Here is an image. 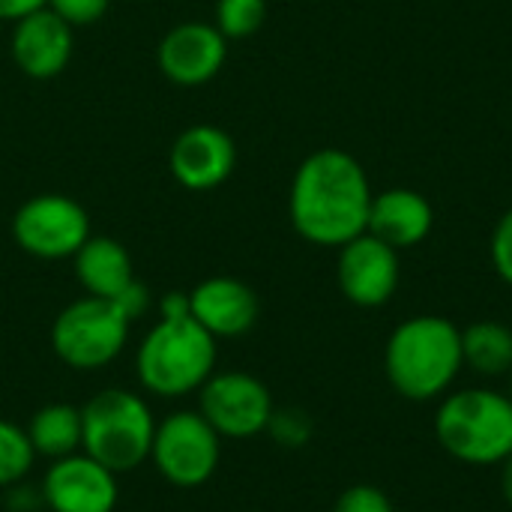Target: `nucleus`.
I'll use <instances>...</instances> for the list:
<instances>
[{"instance_id":"obj_1","label":"nucleus","mask_w":512,"mask_h":512,"mask_svg":"<svg viewBox=\"0 0 512 512\" xmlns=\"http://www.w3.org/2000/svg\"><path fill=\"white\" fill-rule=\"evenodd\" d=\"M372 183L366 168L345 150L324 147L300 162L288 192L294 231L324 249H342L369 231Z\"/></svg>"},{"instance_id":"obj_2","label":"nucleus","mask_w":512,"mask_h":512,"mask_svg":"<svg viewBox=\"0 0 512 512\" xmlns=\"http://www.w3.org/2000/svg\"><path fill=\"white\" fill-rule=\"evenodd\" d=\"M462 366V330L441 315L402 321L384 348L387 381L408 402H435L447 396Z\"/></svg>"},{"instance_id":"obj_3","label":"nucleus","mask_w":512,"mask_h":512,"mask_svg":"<svg viewBox=\"0 0 512 512\" xmlns=\"http://www.w3.org/2000/svg\"><path fill=\"white\" fill-rule=\"evenodd\" d=\"M216 372V339L189 318H159L135 351V378L156 399H186Z\"/></svg>"},{"instance_id":"obj_4","label":"nucleus","mask_w":512,"mask_h":512,"mask_svg":"<svg viewBox=\"0 0 512 512\" xmlns=\"http://www.w3.org/2000/svg\"><path fill=\"white\" fill-rule=\"evenodd\" d=\"M438 444L465 465H501L512 453V399L489 387L447 393L435 411Z\"/></svg>"},{"instance_id":"obj_5","label":"nucleus","mask_w":512,"mask_h":512,"mask_svg":"<svg viewBox=\"0 0 512 512\" xmlns=\"http://www.w3.org/2000/svg\"><path fill=\"white\" fill-rule=\"evenodd\" d=\"M156 417L144 396L120 387L99 390L81 405V453L108 471L132 474L150 462Z\"/></svg>"},{"instance_id":"obj_6","label":"nucleus","mask_w":512,"mask_h":512,"mask_svg":"<svg viewBox=\"0 0 512 512\" xmlns=\"http://www.w3.org/2000/svg\"><path fill=\"white\" fill-rule=\"evenodd\" d=\"M132 321L111 303L99 297H81L60 309L51 324L54 357L75 372H96L111 366L126 342Z\"/></svg>"},{"instance_id":"obj_7","label":"nucleus","mask_w":512,"mask_h":512,"mask_svg":"<svg viewBox=\"0 0 512 512\" xmlns=\"http://www.w3.org/2000/svg\"><path fill=\"white\" fill-rule=\"evenodd\" d=\"M150 462L165 483L177 489H198L213 480L222 462V438L198 414V408L171 411L156 420Z\"/></svg>"},{"instance_id":"obj_8","label":"nucleus","mask_w":512,"mask_h":512,"mask_svg":"<svg viewBox=\"0 0 512 512\" xmlns=\"http://www.w3.org/2000/svg\"><path fill=\"white\" fill-rule=\"evenodd\" d=\"M90 237L87 210L60 192L27 198L12 216V240L21 252L39 261H66Z\"/></svg>"},{"instance_id":"obj_9","label":"nucleus","mask_w":512,"mask_h":512,"mask_svg":"<svg viewBox=\"0 0 512 512\" xmlns=\"http://www.w3.org/2000/svg\"><path fill=\"white\" fill-rule=\"evenodd\" d=\"M276 405L267 384L249 372H213L198 390V414L225 441H249L264 435Z\"/></svg>"},{"instance_id":"obj_10","label":"nucleus","mask_w":512,"mask_h":512,"mask_svg":"<svg viewBox=\"0 0 512 512\" xmlns=\"http://www.w3.org/2000/svg\"><path fill=\"white\" fill-rule=\"evenodd\" d=\"M39 489L48 512H114L120 504L117 474L87 453L51 462Z\"/></svg>"},{"instance_id":"obj_11","label":"nucleus","mask_w":512,"mask_h":512,"mask_svg":"<svg viewBox=\"0 0 512 512\" xmlns=\"http://www.w3.org/2000/svg\"><path fill=\"white\" fill-rule=\"evenodd\" d=\"M336 282L345 300L360 309H378L390 303L399 288V249L369 231L354 237L339 249Z\"/></svg>"},{"instance_id":"obj_12","label":"nucleus","mask_w":512,"mask_h":512,"mask_svg":"<svg viewBox=\"0 0 512 512\" xmlns=\"http://www.w3.org/2000/svg\"><path fill=\"white\" fill-rule=\"evenodd\" d=\"M225 57L228 39L207 21H183L171 27L156 48L159 72L180 87H201L213 81L222 72Z\"/></svg>"},{"instance_id":"obj_13","label":"nucleus","mask_w":512,"mask_h":512,"mask_svg":"<svg viewBox=\"0 0 512 512\" xmlns=\"http://www.w3.org/2000/svg\"><path fill=\"white\" fill-rule=\"evenodd\" d=\"M234 165V138L210 123H195L183 129L168 150V168L174 180L189 192H210L222 186L234 174Z\"/></svg>"},{"instance_id":"obj_14","label":"nucleus","mask_w":512,"mask_h":512,"mask_svg":"<svg viewBox=\"0 0 512 512\" xmlns=\"http://www.w3.org/2000/svg\"><path fill=\"white\" fill-rule=\"evenodd\" d=\"M72 48H75L72 27L60 15H54L48 6L12 24L9 51H12L15 66L27 78H36V81L57 78L72 60Z\"/></svg>"},{"instance_id":"obj_15","label":"nucleus","mask_w":512,"mask_h":512,"mask_svg":"<svg viewBox=\"0 0 512 512\" xmlns=\"http://www.w3.org/2000/svg\"><path fill=\"white\" fill-rule=\"evenodd\" d=\"M192 318L219 342L246 336L258 324V294L234 276H210L189 291Z\"/></svg>"},{"instance_id":"obj_16","label":"nucleus","mask_w":512,"mask_h":512,"mask_svg":"<svg viewBox=\"0 0 512 512\" xmlns=\"http://www.w3.org/2000/svg\"><path fill=\"white\" fill-rule=\"evenodd\" d=\"M435 225L432 204L414 192V189H387L372 198L369 210V234L390 243L393 249H411L420 246Z\"/></svg>"},{"instance_id":"obj_17","label":"nucleus","mask_w":512,"mask_h":512,"mask_svg":"<svg viewBox=\"0 0 512 512\" xmlns=\"http://www.w3.org/2000/svg\"><path fill=\"white\" fill-rule=\"evenodd\" d=\"M72 267L84 294L99 300H114L135 282V267L126 246L105 234H90L72 255Z\"/></svg>"},{"instance_id":"obj_18","label":"nucleus","mask_w":512,"mask_h":512,"mask_svg":"<svg viewBox=\"0 0 512 512\" xmlns=\"http://www.w3.org/2000/svg\"><path fill=\"white\" fill-rule=\"evenodd\" d=\"M24 429L36 459L57 462L72 453H81V408L69 402L42 405Z\"/></svg>"},{"instance_id":"obj_19","label":"nucleus","mask_w":512,"mask_h":512,"mask_svg":"<svg viewBox=\"0 0 512 512\" xmlns=\"http://www.w3.org/2000/svg\"><path fill=\"white\" fill-rule=\"evenodd\" d=\"M462 360L483 378L512 372V330L501 321H474L462 330Z\"/></svg>"},{"instance_id":"obj_20","label":"nucleus","mask_w":512,"mask_h":512,"mask_svg":"<svg viewBox=\"0 0 512 512\" xmlns=\"http://www.w3.org/2000/svg\"><path fill=\"white\" fill-rule=\"evenodd\" d=\"M33 465L36 453L27 438V429L0 417V492L27 480Z\"/></svg>"},{"instance_id":"obj_21","label":"nucleus","mask_w":512,"mask_h":512,"mask_svg":"<svg viewBox=\"0 0 512 512\" xmlns=\"http://www.w3.org/2000/svg\"><path fill=\"white\" fill-rule=\"evenodd\" d=\"M267 21V0H216V27L225 39H246Z\"/></svg>"},{"instance_id":"obj_22","label":"nucleus","mask_w":512,"mask_h":512,"mask_svg":"<svg viewBox=\"0 0 512 512\" xmlns=\"http://www.w3.org/2000/svg\"><path fill=\"white\" fill-rule=\"evenodd\" d=\"M267 432L273 435L276 444H282L288 450H300L312 438V420L300 408H276L273 417H270Z\"/></svg>"},{"instance_id":"obj_23","label":"nucleus","mask_w":512,"mask_h":512,"mask_svg":"<svg viewBox=\"0 0 512 512\" xmlns=\"http://www.w3.org/2000/svg\"><path fill=\"white\" fill-rule=\"evenodd\" d=\"M45 6H48L54 15H60V18L75 30V27L96 24V21L108 12L111 0H48Z\"/></svg>"},{"instance_id":"obj_24","label":"nucleus","mask_w":512,"mask_h":512,"mask_svg":"<svg viewBox=\"0 0 512 512\" xmlns=\"http://www.w3.org/2000/svg\"><path fill=\"white\" fill-rule=\"evenodd\" d=\"M333 512H396L393 501L375 486H351L339 495Z\"/></svg>"},{"instance_id":"obj_25","label":"nucleus","mask_w":512,"mask_h":512,"mask_svg":"<svg viewBox=\"0 0 512 512\" xmlns=\"http://www.w3.org/2000/svg\"><path fill=\"white\" fill-rule=\"evenodd\" d=\"M489 252H492V267H495V273L512 288V207L498 219V225H495V231H492Z\"/></svg>"},{"instance_id":"obj_26","label":"nucleus","mask_w":512,"mask_h":512,"mask_svg":"<svg viewBox=\"0 0 512 512\" xmlns=\"http://www.w3.org/2000/svg\"><path fill=\"white\" fill-rule=\"evenodd\" d=\"M6 492V510L9 512H39L45 510V501H42V489L39 486H30V483H15Z\"/></svg>"},{"instance_id":"obj_27","label":"nucleus","mask_w":512,"mask_h":512,"mask_svg":"<svg viewBox=\"0 0 512 512\" xmlns=\"http://www.w3.org/2000/svg\"><path fill=\"white\" fill-rule=\"evenodd\" d=\"M111 303H114V306H117L129 321H132V324H135V321L150 309V291H147V285H141V282L135 279V282H132L120 297H114Z\"/></svg>"},{"instance_id":"obj_28","label":"nucleus","mask_w":512,"mask_h":512,"mask_svg":"<svg viewBox=\"0 0 512 512\" xmlns=\"http://www.w3.org/2000/svg\"><path fill=\"white\" fill-rule=\"evenodd\" d=\"M48 0H0V21H18V18H24V15H30V12H36V9H42Z\"/></svg>"},{"instance_id":"obj_29","label":"nucleus","mask_w":512,"mask_h":512,"mask_svg":"<svg viewBox=\"0 0 512 512\" xmlns=\"http://www.w3.org/2000/svg\"><path fill=\"white\" fill-rule=\"evenodd\" d=\"M189 294L174 291L159 300V318H189Z\"/></svg>"},{"instance_id":"obj_30","label":"nucleus","mask_w":512,"mask_h":512,"mask_svg":"<svg viewBox=\"0 0 512 512\" xmlns=\"http://www.w3.org/2000/svg\"><path fill=\"white\" fill-rule=\"evenodd\" d=\"M504 465V474H501V492H504V498H507V504L512 507V453L501 462Z\"/></svg>"},{"instance_id":"obj_31","label":"nucleus","mask_w":512,"mask_h":512,"mask_svg":"<svg viewBox=\"0 0 512 512\" xmlns=\"http://www.w3.org/2000/svg\"><path fill=\"white\" fill-rule=\"evenodd\" d=\"M507 396H510V399H512V372H510V393H507Z\"/></svg>"}]
</instances>
